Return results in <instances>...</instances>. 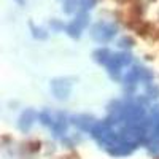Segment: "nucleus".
<instances>
[{
    "label": "nucleus",
    "instance_id": "9d476101",
    "mask_svg": "<svg viewBox=\"0 0 159 159\" xmlns=\"http://www.w3.org/2000/svg\"><path fill=\"white\" fill-rule=\"evenodd\" d=\"M30 27H32V30H34V37L35 38H40V40H45L46 37H48V34L42 29V27H35L34 24H30Z\"/></svg>",
    "mask_w": 159,
    "mask_h": 159
},
{
    "label": "nucleus",
    "instance_id": "4468645a",
    "mask_svg": "<svg viewBox=\"0 0 159 159\" xmlns=\"http://www.w3.org/2000/svg\"><path fill=\"white\" fill-rule=\"evenodd\" d=\"M15 2H18L19 5H24V3H25V0H15Z\"/></svg>",
    "mask_w": 159,
    "mask_h": 159
},
{
    "label": "nucleus",
    "instance_id": "f03ea898",
    "mask_svg": "<svg viewBox=\"0 0 159 159\" xmlns=\"http://www.w3.org/2000/svg\"><path fill=\"white\" fill-rule=\"evenodd\" d=\"M130 62H132L130 54H127V52H115V54H111V57L107 64L108 73L111 75L113 80H119V72H121V69Z\"/></svg>",
    "mask_w": 159,
    "mask_h": 159
},
{
    "label": "nucleus",
    "instance_id": "39448f33",
    "mask_svg": "<svg viewBox=\"0 0 159 159\" xmlns=\"http://www.w3.org/2000/svg\"><path fill=\"white\" fill-rule=\"evenodd\" d=\"M35 111L34 110H25L22 115H21V118H19V129L22 130V132H27L32 126H34V121H35Z\"/></svg>",
    "mask_w": 159,
    "mask_h": 159
},
{
    "label": "nucleus",
    "instance_id": "ddd939ff",
    "mask_svg": "<svg viewBox=\"0 0 159 159\" xmlns=\"http://www.w3.org/2000/svg\"><path fill=\"white\" fill-rule=\"evenodd\" d=\"M51 25H52V27H54L56 30H61V29H64V25H62V24H59L57 21H52V22H51Z\"/></svg>",
    "mask_w": 159,
    "mask_h": 159
},
{
    "label": "nucleus",
    "instance_id": "f257e3e1",
    "mask_svg": "<svg viewBox=\"0 0 159 159\" xmlns=\"http://www.w3.org/2000/svg\"><path fill=\"white\" fill-rule=\"evenodd\" d=\"M116 34H118V27L113 22H108V21H99L92 25V29H91V37L94 38L97 43L110 42V40L115 38Z\"/></svg>",
    "mask_w": 159,
    "mask_h": 159
},
{
    "label": "nucleus",
    "instance_id": "6e6552de",
    "mask_svg": "<svg viewBox=\"0 0 159 159\" xmlns=\"http://www.w3.org/2000/svg\"><path fill=\"white\" fill-rule=\"evenodd\" d=\"M38 118H40V121H42V124H45V126H49V127H52L54 126V123H56V119L52 118V115L49 113V111H42L38 115Z\"/></svg>",
    "mask_w": 159,
    "mask_h": 159
},
{
    "label": "nucleus",
    "instance_id": "7ed1b4c3",
    "mask_svg": "<svg viewBox=\"0 0 159 159\" xmlns=\"http://www.w3.org/2000/svg\"><path fill=\"white\" fill-rule=\"evenodd\" d=\"M89 24V15L88 11H80L75 16V19L65 27V32H67L72 38H80L81 37V32L88 27Z\"/></svg>",
    "mask_w": 159,
    "mask_h": 159
},
{
    "label": "nucleus",
    "instance_id": "9b49d317",
    "mask_svg": "<svg viewBox=\"0 0 159 159\" xmlns=\"http://www.w3.org/2000/svg\"><path fill=\"white\" fill-rule=\"evenodd\" d=\"M25 147H27V150L30 153H35V151H38L40 148H42V142H40V140H34V142H29Z\"/></svg>",
    "mask_w": 159,
    "mask_h": 159
},
{
    "label": "nucleus",
    "instance_id": "423d86ee",
    "mask_svg": "<svg viewBox=\"0 0 159 159\" xmlns=\"http://www.w3.org/2000/svg\"><path fill=\"white\" fill-rule=\"evenodd\" d=\"M113 52L108 49V48H97L94 52H92V57H94V61L97 64H102V65H107L110 57H111Z\"/></svg>",
    "mask_w": 159,
    "mask_h": 159
},
{
    "label": "nucleus",
    "instance_id": "1a4fd4ad",
    "mask_svg": "<svg viewBox=\"0 0 159 159\" xmlns=\"http://www.w3.org/2000/svg\"><path fill=\"white\" fill-rule=\"evenodd\" d=\"M99 0H81V11H89L97 5Z\"/></svg>",
    "mask_w": 159,
    "mask_h": 159
},
{
    "label": "nucleus",
    "instance_id": "f8f14e48",
    "mask_svg": "<svg viewBox=\"0 0 159 159\" xmlns=\"http://www.w3.org/2000/svg\"><path fill=\"white\" fill-rule=\"evenodd\" d=\"M119 46L121 48H132L134 46V40H132L130 37H123L121 40H119Z\"/></svg>",
    "mask_w": 159,
    "mask_h": 159
},
{
    "label": "nucleus",
    "instance_id": "0eeeda50",
    "mask_svg": "<svg viewBox=\"0 0 159 159\" xmlns=\"http://www.w3.org/2000/svg\"><path fill=\"white\" fill-rule=\"evenodd\" d=\"M78 7H81V0H64L62 2V11L65 13V15L75 13Z\"/></svg>",
    "mask_w": 159,
    "mask_h": 159
},
{
    "label": "nucleus",
    "instance_id": "20e7f679",
    "mask_svg": "<svg viewBox=\"0 0 159 159\" xmlns=\"http://www.w3.org/2000/svg\"><path fill=\"white\" fill-rule=\"evenodd\" d=\"M51 91H52V94H54L56 99L59 100H64V99H67L69 94H70V91H72V83L67 81V78H56V80H52V83H51Z\"/></svg>",
    "mask_w": 159,
    "mask_h": 159
}]
</instances>
